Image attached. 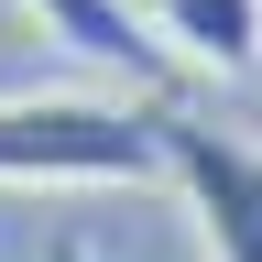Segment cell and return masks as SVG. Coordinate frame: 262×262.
<instances>
[{"instance_id": "obj_1", "label": "cell", "mask_w": 262, "mask_h": 262, "mask_svg": "<svg viewBox=\"0 0 262 262\" xmlns=\"http://www.w3.org/2000/svg\"><path fill=\"white\" fill-rule=\"evenodd\" d=\"M153 98H98V88H33L0 98V186H153Z\"/></svg>"}, {"instance_id": "obj_2", "label": "cell", "mask_w": 262, "mask_h": 262, "mask_svg": "<svg viewBox=\"0 0 262 262\" xmlns=\"http://www.w3.org/2000/svg\"><path fill=\"white\" fill-rule=\"evenodd\" d=\"M153 142H164V186L196 208L208 262H262V142L196 110H164V98H153Z\"/></svg>"}, {"instance_id": "obj_3", "label": "cell", "mask_w": 262, "mask_h": 262, "mask_svg": "<svg viewBox=\"0 0 262 262\" xmlns=\"http://www.w3.org/2000/svg\"><path fill=\"white\" fill-rule=\"evenodd\" d=\"M33 22H44V44H66L77 66H98V77H131V88H164L175 77V55L153 44L142 0H22Z\"/></svg>"}, {"instance_id": "obj_4", "label": "cell", "mask_w": 262, "mask_h": 262, "mask_svg": "<svg viewBox=\"0 0 262 262\" xmlns=\"http://www.w3.org/2000/svg\"><path fill=\"white\" fill-rule=\"evenodd\" d=\"M142 22L186 77H262V0H142Z\"/></svg>"}, {"instance_id": "obj_5", "label": "cell", "mask_w": 262, "mask_h": 262, "mask_svg": "<svg viewBox=\"0 0 262 262\" xmlns=\"http://www.w3.org/2000/svg\"><path fill=\"white\" fill-rule=\"evenodd\" d=\"M44 262H98V251H88V241H77V229H66V241H55V251H44Z\"/></svg>"}]
</instances>
